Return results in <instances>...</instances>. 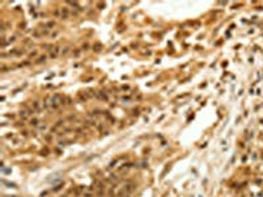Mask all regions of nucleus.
Masks as SVG:
<instances>
[{"label": "nucleus", "mask_w": 263, "mask_h": 197, "mask_svg": "<svg viewBox=\"0 0 263 197\" xmlns=\"http://www.w3.org/2000/svg\"><path fill=\"white\" fill-rule=\"evenodd\" d=\"M45 59H46V57H41V58L38 59V63H41V62H45Z\"/></svg>", "instance_id": "obj_6"}, {"label": "nucleus", "mask_w": 263, "mask_h": 197, "mask_svg": "<svg viewBox=\"0 0 263 197\" xmlns=\"http://www.w3.org/2000/svg\"><path fill=\"white\" fill-rule=\"evenodd\" d=\"M68 17V9L67 8H61V19H63V20H66Z\"/></svg>", "instance_id": "obj_1"}, {"label": "nucleus", "mask_w": 263, "mask_h": 197, "mask_svg": "<svg viewBox=\"0 0 263 197\" xmlns=\"http://www.w3.org/2000/svg\"><path fill=\"white\" fill-rule=\"evenodd\" d=\"M67 51H68V49H63V50H62V54H66Z\"/></svg>", "instance_id": "obj_7"}, {"label": "nucleus", "mask_w": 263, "mask_h": 197, "mask_svg": "<svg viewBox=\"0 0 263 197\" xmlns=\"http://www.w3.org/2000/svg\"><path fill=\"white\" fill-rule=\"evenodd\" d=\"M83 196H84V197H92V191H91V189H88V191H86Z\"/></svg>", "instance_id": "obj_3"}, {"label": "nucleus", "mask_w": 263, "mask_h": 197, "mask_svg": "<svg viewBox=\"0 0 263 197\" xmlns=\"http://www.w3.org/2000/svg\"><path fill=\"white\" fill-rule=\"evenodd\" d=\"M30 125H32V126H37V120H33V121H30Z\"/></svg>", "instance_id": "obj_5"}, {"label": "nucleus", "mask_w": 263, "mask_h": 197, "mask_svg": "<svg viewBox=\"0 0 263 197\" xmlns=\"http://www.w3.org/2000/svg\"><path fill=\"white\" fill-rule=\"evenodd\" d=\"M54 21H49V23L46 24V28H49V29H52V28H54Z\"/></svg>", "instance_id": "obj_4"}, {"label": "nucleus", "mask_w": 263, "mask_h": 197, "mask_svg": "<svg viewBox=\"0 0 263 197\" xmlns=\"http://www.w3.org/2000/svg\"><path fill=\"white\" fill-rule=\"evenodd\" d=\"M58 54H59V49H58V47H55L54 50H53V51L50 53V57H52V58H57V57H58Z\"/></svg>", "instance_id": "obj_2"}]
</instances>
